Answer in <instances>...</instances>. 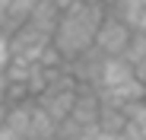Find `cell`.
<instances>
[{
	"instance_id": "10",
	"label": "cell",
	"mask_w": 146,
	"mask_h": 140,
	"mask_svg": "<svg viewBox=\"0 0 146 140\" xmlns=\"http://www.w3.org/2000/svg\"><path fill=\"white\" fill-rule=\"evenodd\" d=\"M0 140H22V137L13 134V131H7V127H0Z\"/></svg>"
},
{
	"instance_id": "4",
	"label": "cell",
	"mask_w": 146,
	"mask_h": 140,
	"mask_svg": "<svg viewBox=\"0 0 146 140\" xmlns=\"http://www.w3.org/2000/svg\"><path fill=\"white\" fill-rule=\"evenodd\" d=\"M105 10L114 13L130 32H146V0H114Z\"/></svg>"
},
{
	"instance_id": "13",
	"label": "cell",
	"mask_w": 146,
	"mask_h": 140,
	"mask_svg": "<svg viewBox=\"0 0 146 140\" xmlns=\"http://www.w3.org/2000/svg\"><path fill=\"white\" fill-rule=\"evenodd\" d=\"M0 35H3V29H0Z\"/></svg>"
},
{
	"instance_id": "3",
	"label": "cell",
	"mask_w": 146,
	"mask_h": 140,
	"mask_svg": "<svg viewBox=\"0 0 146 140\" xmlns=\"http://www.w3.org/2000/svg\"><path fill=\"white\" fill-rule=\"evenodd\" d=\"M137 80L133 73V67L124 61V57H105L102 61V73H99V86H95V92H108V89H117V86H124Z\"/></svg>"
},
{
	"instance_id": "6",
	"label": "cell",
	"mask_w": 146,
	"mask_h": 140,
	"mask_svg": "<svg viewBox=\"0 0 146 140\" xmlns=\"http://www.w3.org/2000/svg\"><path fill=\"white\" fill-rule=\"evenodd\" d=\"M124 61L133 67V73L140 83H146V32H133L127 51H124Z\"/></svg>"
},
{
	"instance_id": "12",
	"label": "cell",
	"mask_w": 146,
	"mask_h": 140,
	"mask_svg": "<svg viewBox=\"0 0 146 140\" xmlns=\"http://www.w3.org/2000/svg\"><path fill=\"white\" fill-rule=\"evenodd\" d=\"M114 140H127V137H124V134H117V137H114Z\"/></svg>"
},
{
	"instance_id": "7",
	"label": "cell",
	"mask_w": 146,
	"mask_h": 140,
	"mask_svg": "<svg viewBox=\"0 0 146 140\" xmlns=\"http://www.w3.org/2000/svg\"><path fill=\"white\" fill-rule=\"evenodd\" d=\"M127 115V124H124V134L127 140H146V102H133L124 108Z\"/></svg>"
},
{
	"instance_id": "11",
	"label": "cell",
	"mask_w": 146,
	"mask_h": 140,
	"mask_svg": "<svg viewBox=\"0 0 146 140\" xmlns=\"http://www.w3.org/2000/svg\"><path fill=\"white\" fill-rule=\"evenodd\" d=\"M67 140H92V127H89L86 134H76V137H67Z\"/></svg>"
},
{
	"instance_id": "9",
	"label": "cell",
	"mask_w": 146,
	"mask_h": 140,
	"mask_svg": "<svg viewBox=\"0 0 146 140\" xmlns=\"http://www.w3.org/2000/svg\"><path fill=\"white\" fill-rule=\"evenodd\" d=\"M13 64V48H10V35H0V73H7Z\"/></svg>"
},
{
	"instance_id": "2",
	"label": "cell",
	"mask_w": 146,
	"mask_h": 140,
	"mask_svg": "<svg viewBox=\"0 0 146 140\" xmlns=\"http://www.w3.org/2000/svg\"><path fill=\"white\" fill-rule=\"evenodd\" d=\"M130 38H133V32L124 26V22H121L114 13H105L99 32H95V51H99L102 57H124Z\"/></svg>"
},
{
	"instance_id": "5",
	"label": "cell",
	"mask_w": 146,
	"mask_h": 140,
	"mask_svg": "<svg viewBox=\"0 0 146 140\" xmlns=\"http://www.w3.org/2000/svg\"><path fill=\"white\" fill-rule=\"evenodd\" d=\"M32 108L35 102H19V105H7V118H3V127L19 134L22 140H29V124H32Z\"/></svg>"
},
{
	"instance_id": "1",
	"label": "cell",
	"mask_w": 146,
	"mask_h": 140,
	"mask_svg": "<svg viewBox=\"0 0 146 140\" xmlns=\"http://www.w3.org/2000/svg\"><path fill=\"white\" fill-rule=\"evenodd\" d=\"M105 13H108L105 7H92V3H76L67 13H60V22L51 35V45L64 57V64L76 61L95 48V32H99Z\"/></svg>"
},
{
	"instance_id": "8",
	"label": "cell",
	"mask_w": 146,
	"mask_h": 140,
	"mask_svg": "<svg viewBox=\"0 0 146 140\" xmlns=\"http://www.w3.org/2000/svg\"><path fill=\"white\" fill-rule=\"evenodd\" d=\"M57 137V121L38 105L32 108V124H29V140H54Z\"/></svg>"
}]
</instances>
